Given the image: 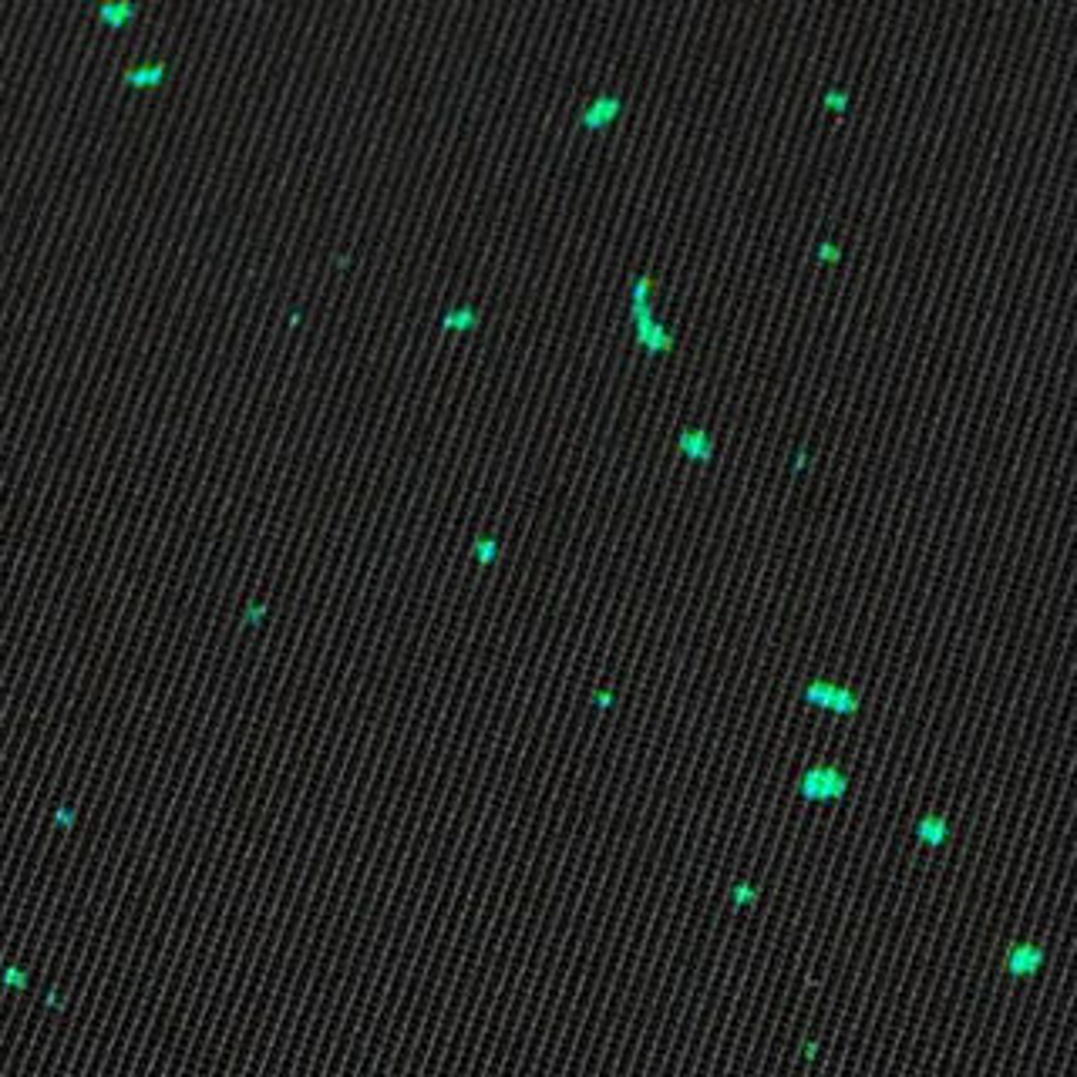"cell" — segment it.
Here are the masks:
<instances>
[{
  "label": "cell",
  "mask_w": 1077,
  "mask_h": 1077,
  "mask_svg": "<svg viewBox=\"0 0 1077 1077\" xmlns=\"http://www.w3.org/2000/svg\"><path fill=\"white\" fill-rule=\"evenodd\" d=\"M842 256H845V253H842L835 243H828V239H822V243H818V260H822V263H839Z\"/></svg>",
  "instance_id": "cell-9"
},
{
  "label": "cell",
  "mask_w": 1077,
  "mask_h": 1077,
  "mask_svg": "<svg viewBox=\"0 0 1077 1077\" xmlns=\"http://www.w3.org/2000/svg\"><path fill=\"white\" fill-rule=\"evenodd\" d=\"M499 552H502V539H495V536H478L472 546V556L482 566H492L495 559H499Z\"/></svg>",
  "instance_id": "cell-7"
},
{
  "label": "cell",
  "mask_w": 1077,
  "mask_h": 1077,
  "mask_svg": "<svg viewBox=\"0 0 1077 1077\" xmlns=\"http://www.w3.org/2000/svg\"><path fill=\"white\" fill-rule=\"evenodd\" d=\"M630 320L637 344L650 357H664L674 351V334H670V327L657 317V307H653V280L647 270H637L630 276Z\"/></svg>",
  "instance_id": "cell-1"
},
{
  "label": "cell",
  "mask_w": 1077,
  "mask_h": 1077,
  "mask_svg": "<svg viewBox=\"0 0 1077 1077\" xmlns=\"http://www.w3.org/2000/svg\"><path fill=\"white\" fill-rule=\"evenodd\" d=\"M805 798H839L845 791V775L835 768H812L802 781Z\"/></svg>",
  "instance_id": "cell-4"
},
{
  "label": "cell",
  "mask_w": 1077,
  "mask_h": 1077,
  "mask_svg": "<svg viewBox=\"0 0 1077 1077\" xmlns=\"http://www.w3.org/2000/svg\"><path fill=\"white\" fill-rule=\"evenodd\" d=\"M805 701L815 707H825V711H835V714H852L855 707H859L855 690L828 684V680H812V684L805 687Z\"/></svg>",
  "instance_id": "cell-3"
},
{
  "label": "cell",
  "mask_w": 1077,
  "mask_h": 1077,
  "mask_svg": "<svg viewBox=\"0 0 1077 1077\" xmlns=\"http://www.w3.org/2000/svg\"><path fill=\"white\" fill-rule=\"evenodd\" d=\"M677 448L680 455L690 458V462H711L714 458V435L707 428H680L677 435Z\"/></svg>",
  "instance_id": "cell-5"
},
{
  "label": "cell",
  "mask_w": 1077,
  "mask_h": 1077,
  "mask_svg": "<svg viewBox=\"0 0 1077 1077\" xmlns=\"http://www.w3.org/2000/svg\"><path fill=\"white\" fill-rule=\"evenodd\" d=\"M849 88H845V85H828L825 91H822V105L828 108V112H845V108H849Z\"/></svg>",
  "instance_id": "cell-8"
},
{
  "label": "cell",
  "mask_w": 1077,
  "mask_h": 1077,
  "mask_svg": "<svg viewBox=\"0 0 1077 1077\" xmlns=\"http://www.w3.org/2000/svg\"><path fill=\"white\" fill-rule=\"evenodd\" d=\"M808 462H812V448H808V445H798V451H795V462H791V472H802V468H805Z\"/></svg>",
  "instance_id": "cell-10"
},
{
  "label": "cell",
  "mask_w": 1077,
  "mask_h": 1077,
  "mask_svg": "<svg viewBox=\"0 0 1077 1077\" xmlns=\"http://www.w3.org/2000/svg\"><path fill=\"white\" fill-rule=\"evenodd\" d=\"M482 324V310L475 303H462V307H451L441 314V327L445 330H475Z\"/></svg>",
  "instance_id": "cell-6"
},
{
  "label": "cell",
  "mask_w": 1077,
  "mask_h": 1077,
  "mask_svg": "<svg viewBox=\"0 0 1077 1077\" xmlns=\"http://www.w3.org/2000/svg\"><path fill=\"white\" fill-rule=\"evenodd\" d=\"M620 112H623V98L616 91H600L589 105L579 108L576 125L586 128V132H603V128H610L620 118Z\"/></svg>",
  "instance_id": "cell-2"
}]
</instances>
